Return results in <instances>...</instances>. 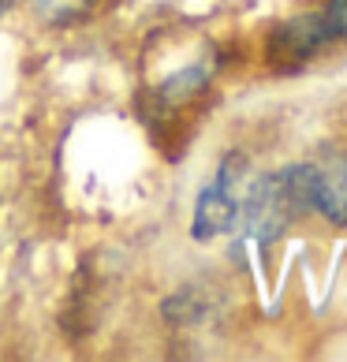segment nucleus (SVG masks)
Instances as JSON below:
<instances>
[{"label": "nucleus", "mask_w": 347, "mask_h": 362, "mask_svg": "<svg viewBox=\"0 0 347 362\" xmlns=\"http://www.w3.org/2000/svg\"><path fill=\"white\" fill-rule=\"evenodd\" d=\"M16 4H19V0H0V16H8V11L16 8Z\"/></svg>", "instance_id": "obj_8"}, {"label": "nucleus", "mask_w": 347, "mask_h": 362, "mask_svg": "<svg viewBox=\"0 0 347 362\" xmlns=\"http://www.w3.org/2000/svg\"><path fill=\"white\" fill-rule=\"evenodd\" d=\"M302 187L310 213L325 217L329 224L347 228V153L302 160Z\"/></svg>", "instance_id": "obj_4"}, {"label": "nucleus", "mask_w": 347, "mask_h": 362, "mask_svg": "<svg viewBox=\"0 0 347 362\" xmlns=\"http://www.w3.org/2000/svg\"><path fill=\"white\" fill-rule=\"evenodd\" d=\"M34 4L49 23H75V19H86L98 8V0H34Z\"/></svg>", "instance_id": "obj_6"}, {"label": "nucleus", "mask_w": 347, "mask_h": 362, "mask_svg": "<svg viewBox=\"0 0 347 362\" xmlns=\"http://www.w3.org/2000/svg\"><path fill=\"white\" fill-rule=\"evenodd\" d=\"M247 172V157L243 153H224V160L217 165V176L213 183H206V191L198 194L194 202V239L198 243H209L224 232L235 228V213H239V183H243Z\"/></svg>", "instance_id": "obj_2"}, {"label": "nucleus", "mask_w": 347, "mask_h": 362, "mask_svg": "<svg viewBox=\"0 0 347 362\" xmlns=\"http://www.w3.org/2000/svg\"><path fill=\"white\" fill-rule=\"evenodd\" d=\"M302 217H310V202L302 187V160H295V165L265 172L247 187L239 198L235 228H243V235H250L261 250H269Z\"/></svg>", "instance_id": "obj_1"}, {"label": "nucleus", "mask_w": 347, "mask_h": 362, "mask_svg": "<svg viewBox=\"0 0 347 362\" xmlns=\"http://www.w3.org/2000/svg\"><path fill=\"white\" fill-rule=\"evenodd\" d=\"M329 45V37L322 30V16L317 11H306V16H295L288 23H280L273 37H269V64L280 75L299 71L310 57H317Z\"/></svg>", "instance_id": "obj_5"}, {"label": "nucleus", "mask_w": 347, "mask_h": 362, "mask_svg": "<svg viewBox=\"0 0 347 362\" xmlns=\"http://www.w3.org/2000/svg\"><path fill=\"white\" fill-rule=\"evenodd\" d=\"M213 71H217V60H198V64H191V68L176 71L172 78H165V83L150 93V105H146V127H150L157 139L183 131L180 112H187L209 90Z\"/></svg>", "instance_id": "obj_3"}, {"label": "nucleus", "mask_w": 347, "mask_h": 362, "mask_svg": "<svg viewBox=\"0 0 347 362\" xmlns=\"http://www.w3.org/2000/svg\"><path fill=\"white\" fill-rule=\"evenodd\" d=\"M317 16H322V30L329 37V45L332 42H347V0H329Z\"/></svg>", "instance_id": "obj_7"}]
</instances>
